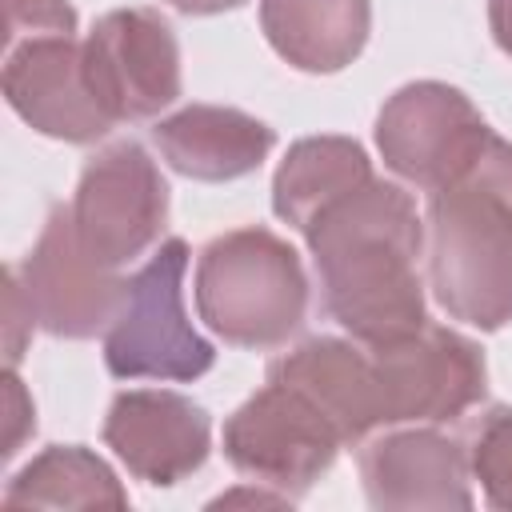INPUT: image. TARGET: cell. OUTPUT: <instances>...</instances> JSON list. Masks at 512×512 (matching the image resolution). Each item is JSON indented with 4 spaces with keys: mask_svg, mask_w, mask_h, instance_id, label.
<instances>
[{
    "mask_svg": "<svg viewBox=\"0 0 512 512\" xmlns=\"http://www.w3.org/2000/svg\"><path fill=\"white\" fill-rule=\"evenodd\" d=\"M84 68L100 108L124 120H152L180 96V44L152 8H116L84 40Z\"/></svg>",
    "mask_w": 512,
    "mask_h": 512,
    "instance_id": "cell-9",
    "label": "cell"
},
{
    "mask_svg": "<svg viewBox=\"0 0 512 512\" xmlns=\"http://www.w3.org/2000/svg\"><path fill=\"white\" fill-rule=\"evenodd\" d=\"M12 272L32 308V320L60 340H88L96 332H108L128 288L116 268H104L84 252L64 204L52 208L36 248Z\"/></svg>",
    "mask_w": 512,
    "mask_h": 512,
    "instance_id": "cell-10",
    "label": "cell"
},
{
    "mask_svg": "<svg viewBox=\"0 0 512 512\" xmlns=\"http://www.w3.org/2000/svg\"><path fill=\"white\" fill-rule=\"evenodd\" d=\"M324 312L360 344H396L428 324L416 200L384 180L328 204L304 232Z\"/></svg>",
    "mask_w": 512,
    "mask_h": 512,
    "instance_id": "cell-1",
    "label": "cell"
},
{
    "mask_svg": "<svg viewBox=\"0 0 512 512\" xmlns=\"http://www.w3.org/2000/svg\"><path fill=\"white\" fill-rule=\"evenodd\" d=\"M468 468L492 508L512 512V408H492L480 416L468 440Z\"/></svg>",
    "mask_w": 512,
    "mask_h": 512,
    "instance_id": "cell-19",
    "label": "cell"
},
{
    "mask_svg": "<svg viewBox=\"0 0 512 512\" xmlns=\"http://www.w3.org/2000/svg\"><path fill=\"white\" fill-rule=\"evenodd\" d=\"M104 444L144 484L168 488L192 476L212 452L208 412L168 388H128L108 404Z\"/></svg>",
    "mask_w": 512,
    "mask_h": 512,
    "instance_id": "cell-12",
    "label": "cell"
},
{
    "mask_svg": "<svg viewBox=\"0 0 512 512\" xmlns=\"http://www.w3.org/2000/svg\"><path fill=\"white\" fill-rule=\"evenodd\" d=\"M488 28L504 56H512V0H488Z\"/></svg>",
    "mask_w": 512,
    "mask_h": 512,
    "instance_id": "cell-23",
    "label": "cell"
},
{
    "mask_svg": "<svg viewBox=\"0 0 512 512\" xmlns=\"http://www.w3.org/2000/svg\"><path fill=\"white\" fill-rule=\"evenodd\" d=\"M368 348L380 376L384 428L460 420L488 392L484 352L452 328L424 324L420 332L396 344H368Z\"/></svg>",
    "mask_w": 512,
    "mask_h": 512,
    "instance_id": "cell-8",
    "label": "cell"
},
{
    "mask_svg": "<svg viewBox=\"0 0 512 512\" xmlns=\"http://www.w3.org/2000/svg\"><path fill=\"white\" fill-rule=\"evenodd\" d=\"M196 312L236 348H280L308 312V276L288 240L268 228H232L196 260Z\"/></svg>",
    "mask_w": 512,
    "mask_h": 512,
    "instance_id": "cell-2",
    "label": "cell"
},
{
    "mask_svg": "<svg viewBox=\"0 0 512 512\" xmlns=\"http://www.w3.org/2000/svg\"><path fill=\"white\" fill-rule=\"evenodd\" d=\"M372 180L368 152L348 136H304L288 148L272 176V212L296 228L308 232V224L336 204L340 196L356 192Z\"/></svg>",
    "mask_w": 512,
    "mask_h": 512,
    "instance_id": "cell-17",
    "label": "cell"
},
{
    "mask_svg": "<svg viewBox=\"0 0 512 512\" xmlns=\"http://www.w3.org/2000/svg\"><path fill=\"white\" fill-rule=\"evenodd\" d=\"M0 84L8 108L40 136L92 144L116 128L88 84L84 44H76V36H36L8 44Z\"/></svg>",
    "mask_w": 512,
    "mask_h": 512,
    "instance_id": "cell-11",
    "label": "cell"
},
{
    "mask_svg": "<svg viewBox=\"0 0 512 512\" xmlns=\"http://www.w3.org/2000/svg\"><path fill=\"white\" fill-rule=\"evenodd\" d=\"M188 244L164 240L124 288V304L104 332V364L116 380H200L216 364V348L184 312Z\"/></svg>",
    "mask_w": 512,
    "mask_h": 512,
    "instance_id": "cell-4",
    "label": "cell"
},
{
    "mask_svg": "<svg viewBox=\"0 0 512 512\" xmlns=\"http://www.w3.org/2000/svg\"><path fill=\"white\" fill-rule=\"evenodd\" d=\"M488 124L476 104L440 80H416L396 88L376 116V148L384 164L420 192L456 184L488 140Z\"/></svg>",
    "mask_w": 512,
    "mask_h": 512,
    "instance_id": "cell-6",
    "label": "cell"
},
{
    "mask_svg": "<svg viewBox=\"0 0 512 512\" xmlns=\"http://www.w3.org/2000/svg\"><path fill=\"white\" fill-rule=\"evenodd\" d=\"M260 28L280 60L300 72L348 68L372 28L368 0H260Z\"/></svg>",
    "mask_w": 512,
    "mask_h": 512,
    "instance_id": "cell-16",
    "label": "cell"
},
{
    "mask_svg": "<svg viewBox=\"0 0 512 512\" xmlns=\"http://www.w3.org/2000/svg\"><path fill=\"white\" fill-rule=\"evenodd\" d=\"M176 12H188V16H216V12H232L240 8L244 0H168Z\"/></svg>",
    "mask_w": 512,
    "mask_h": 512,
    "instance_id": "cell-24",
    "label": "cell"
},
{
    "mask_svg": "<svg viewBox=\"0 0 512 512\" xmlns=\"http://www.w3.org/2000/svg\"><path fill=\"white\" fill-rule=\"evenodd\" d=\"M68 212L84 252L104 268H124L160 240L168 184L136 140H120L84 164Z\"/></svg>",
    "mask_w": 512,
    "mask_h": 512,
    "instance_id": "cell-7",
    "label": "cell"
},
{
    "mask_svg": "<svg viewBox=\"0 0 512 512\" xmlns=\"http://www.w3.org/2000/svg\"><path fill=\"white\" fill-rule=\"evenodd\" d=\"M4 384H8V424H12L8 428V440H4V456H12L20 448V440H24V428H36V416H32V400H28L16 368H8Z\"/></svg>",
    "mask_w": 512,
    "mask_h": 512,
    "instance_id": "cell-22",
    "label": "cell"
},
{
    "mask_svg": "<svg viewBox=\"0 0 512 512\" xmlns=\"http://www.w3.org/2000/svg\"><path fill=\"white\" fill-rule=\"evenodd\" d=\"M152 144L172 172L200 184H224L256 172L268 160L276 132L240 108L188 104L152 128Z\"/></svg>",
    "mask_w": 512,
    "mask_h": 512,
    "instance_id": "cell-15",
    "label": "cell"
},
{
    "mask_svg": "<svg viewBox=\"0 0 512 512\" xmlns=\"http://www.w3.org/2000/svg\"><path fill=\"white\" fill-rule=\"evenodd\" d=\"M36 36H76L68 0H4V48Z\"/></svg>",
    "mask_w": 512,
    "mask_h": 512,
    "instance_id": "cell-20",
    "label": "cell"
},
{
    "mask_svg": "<svg viewBox=\"0 0 512 512\" xmlns=\"http://www.w3.org/2000/svg\"><path fill=\"white\" fill-rule=\"evenodd\" d=\"M360 480L372 508H472L468 448L436 428H400L360 448Z\"/></svg>",
    "mask_w": 512,
    "mask_h": 512,
    "instance_id": "cell-13",
    "label": "cell"
},
{
    "mask_svg": "<svg viewBox=\"0 0 512 512\" xmlns=\"http://www.w3.org/2000/svg\"><path fill=\"white\" fill-rule=\"evenodd\" d=\"M272 380L300 388L340 432L344 444H360L368 432L384 428L380 376L372 348L340 336H312L272 360Z\"/></svg>",
    "mask_w": 512,
    "mask_h": 512,
    "instance_id": "cell-14",
    "label": "cell"
},
{
    "mask_svg": "<svg viewBox=\"0 0 512 512\" xmlns=\"http://www.w3.org/2000/svg\"><path fill=\"white\" fill-rule=\"evenodd\" d=\"M428 288L436 304L480 332L512 320V212L456 180L428 192Z\"/></svg>",
    "mask_w": 512,
    "mask_h": 512,
    "instance_id": "cell-3",
    "label": "cell"
},
{
    "mask_svg": "<svg viewBox=\"0 0 512 512\" xmlns=\"http://www.w3.org/2000/svg\"><path fill=\"white\" fill-rule=\"evenodd\" d=\"M344 448L336 424L292 384L272 380L224 420L228 464L260 488L300 500Z\"/></svg>",
    "mask_w": 512,
    "mask_h": 512,
    "instance_id": "cell-5",
    "label": "cell"
},
{
    "mask_svg": "<svg viewBox=\"0 0 512 512\" xmlns=\"http://www.w3.org/2000/svg\"><path fill=\"white\" fill-rule=\"evenodd\" d=\"M460 180H468V184L484 188L488 196H496V200L512 212V144H508L504 136L488 132V140H484L480 156L472 160V168H468Z\"/></svg>",
    "mask_w": 512,
    "mask_h": 512,
    "instance_id": "cell-21",
    "label": "cell"
},
{
    "mask_svg": "<svg viewBox=\"0 0 512 512\" xmlns=\"http://www.w3.org/2000/svg\"><path fill=\"white\" fill-rule=\"evenodd\" d=\"M4 508H128V492L84 444H52L8 480Z\"/></svg>",
    "mask_w": 512,
    "mask_h": 512,
    "instance_id": "cell-18",
    "label": "cell"
}]
</instances>
